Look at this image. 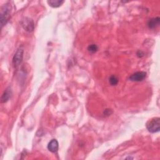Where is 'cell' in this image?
<instances>
[{"mask_svg": "<svg viewBox=\"0 0 160 160\" xmlns=\"http://www.w3.org/2000/svg\"><path fill=\"white\" fill-rule=\"evenodd\" d=\"M11 12V6L10 3H6L2 7L1 14H0L2 28H3V26H5L9 21Z\"/></svg>", "mask_w": 160, "mask_h": 160, "instance_id": "obj_1", "label": "cell"}, {"mask_svg": "<svg viewBox=\"0 0 160 160\" xmlns=\"http://www.w3.org/2000/svg\"><path fill=\"white\" fill-rule=\"evenodd\" d=\"M146 128L149 132L154 133L159 131L160 119L159 118H154L150 120L146 124Z\"/></svg>", "mask_w": 160, "mask_h": 160, "instance_id": "obj_2", "label": "cell"}, {"mask_svg": "<svg viewBox=\"0 0 160 160\" xmlns=\"http://www.w3.org/2000/svg\"><path fill=\"white\" fill-rule=\"evenodd\" d=\"M23 54H24V49L23 47H20L18 49H17L16 52L15 53V54L13 58V66L14 68H16L18 67L21 63L23 61Z\"/></svg>", "mask_w": 160, "mask_h": 160, "instance_id": "obj_3", "label": "cell"}, {"mask_svg": "<svg viewBox=\"0 0 160 160\" xmlns=\"http://www.w3.org/2000/svg\"><path fill=\"white\" fill-rule=\"evenodd\" d=\"M21 25L23 28L28 32H31L34 30V24L33 21L29 18H25L23 20H22Z\"/></svg>", "mask_w": 160, "mask_h": 160, "instance_id": "obj_4", "label": "cell"}, {"mask_svg": "<svg viewBox=\"0 0 160 160\" xmlns=\"http://www.w3.org/2000/svg\"><path fill=\"white\" fill-rule=\"evenodd\" d=\"M146 76V73L145 72H136L129 77V80L131 81L139 82L145 80Z\"/></svg>", "mask_w": 160, "mask_h": 160, "instance_id": "obj_5", "label": "cell"}, {"mask_svg": "<svg viewBox=\"0 0 160 160\" xmlns=\"http://www.w3.org/2000/svg\"><path fill=\"white\" fill-rule=\"evenodd\" d=\"M59 148L58 142L57 139H52L48 145V149L49 151L52 153H56L58 151Z\"/></svg>", "mask_w": 160, "mask_h": 160, "instance_id": "obj_6", "label": "cell"}, {"mask_svg": "<svg viewBox=\"0 0 160 160\" xmlns=\"http://www.w3.org/2000/svg\"><path fill=\"white\" fill-rule=\"evenodd\" d=\"M159 23H160V18L159 17L154 18H152L149 20L148 26L149 28L154 29L159 25Z\"/></svg>", "mask_w": 160, "mask_h": 160, "instance_id": "obj_7", "label": "cell"}, {"mask_svg": "<svg viewBox=\"0 0 160 160\" xmlns=\"http://www.w3.org/2000/svg\"><path fill=\"white\" fill-rule=\"evenodd\" d=\"M11 95V90L10 88H8L3 93V94L2 96V98H1V102L2 103H6L10 98Z\"/></svg>", "mask_w": 160, "mask_h": 160, "instance_id": "obj_8", "label": "cell"}, {"mask_svg": "<svg viewBox=\"0 0 160 160\" xmlns=\"http://www.w3.org/2000/svg\"><path fill=\"white\" fill-rule=\"evenodd\" d=\"M64 2V1H61V0H50V1H48L49 5L53 8H58L61 6Z\"/></svg>", "mask_w": 160, "mask_h": 160, "instance_id": "obj_9", "label": "cell"}, {"mask_svg": "<svg viewBox=\"0 0 160 160\" xmlns=\"http://www.w3.org/2000/svg\"><path fill=\"white\" fill-rule=\"evenodd\" d=\"M118 81H119L118 78L116 76L113 75L110 76L109 78V82L110 84L112 86H116L118 83Z\"/></svg>", "mask_w": 160, "mask_h": 160, "instance_id": "obj_10", "label": "cell"}, {"mask_svg": "<svg viewBox=\"0 0 160 160\" xmlns=\"http://www.w3.org/2000/svg\"><path fill=\"white\" fill-rule=\"evenodd\" d=\"M98 47L96 45H90L88 47V51L91 53H96L98 51Z\"/></svg>", "mask_w": 160, "mask_h": 160, "instance_id": "obj_11", "label": "cell"}]
</instances>
